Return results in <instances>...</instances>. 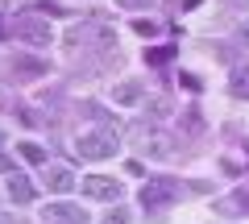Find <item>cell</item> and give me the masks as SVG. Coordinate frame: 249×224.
I'll return each mask as SVG.
<instances>
[{"label":"cell","instance_id":"obj_1","mask_svg":"<svg viewBox=\"0 0 249 224\" xmlns=\"http://www.w3.org/2000/svg\"><path fill=\"white\" fill-rule=\"evenodd\" d=\"M178 195H183V183H178V179H150V183L142 187V204L150 207V212H154V207L175 204Z\"/></svg>","mask_w":249,"mask_h":224},{"label":"cell","instance_id":"obj_2","mask_svg":"<svg viewBox=\"0 0 249 224\" xmlns=\"http://www.w3.org/2000/svg\"><path fill=\"white\" fill-rule=\"evenodd\" d=\"M13 34L25 46H50V21H42L37 13H21V17L13 21Z\"/></svg>","mask_w":249,"mask_h":224},{"label":"cell","instance_id":"obj_3","mask_svg":"<svg viewBox=\"0 0 249 224\" xmlns=\"http://www.w3.org/2000/svg\"><path fill=\"white\" fill-rule=\"evenodd\" d=\"M75 154H79V158H112V154H116V133L104 129V133L79 137V141H75Z\"/></svg>","mask_w":249,"mask_h":224},{"label":"cell","instance_id":"obj_4","mask_svg":"<svg viewBox=\"0 0 249 224\" xmlns=\"http://www.w3.org/2000/svg\"><path fill=\"white\" fill-rule=\"evenodd\" d=\"M79 187H83L88 199H121V191H124L121 179H108V174H88Z\"/></svg>","mask_w":249,"mask_h":224},{"label":"cell","instance_id":"obj_5","mask_svg":"<svg viewBox=\"0 0 249 224\" xmlns=\"http://www.w3.org/2000/svg\"><path fill=\"white\" fill-rule=\"evenodd\" d=\"M46 216H50V224H88V212L75 204H50Z\"/></svg>","mask_w":249,"mask_h":224},{"label":"cell","instance_id":"obj_6","mask_svg":"<svg viewBox=\"0 0 249 224\" xmlns=\"http://www.w3.org/2000/svg\"><path fill=\"white\" fill-rule=\"evenodd\" d=\"M46 187L50 191H58V195H67V191H75L79 187V179H75L67 166H46Z\"/></svg>","mask_w":249,"mask_h":224},{"label":"cell","instance_id":"obj_7","mask_svg":"<svg viewBox=\"0 0 249 224\" xmlns=\"http://www.w3.org/2000/svg\"><path fill=\"white\" fill-rule=\"evenodd\" d=\"M112 100H116V104H124V108L137 104V100H145V83H142V79H124V83H116V87H112Z\"/></svg>","mask_w":249,"mask_h":224},{"label":"cell","instance_id":"obj_8","mask_svg":"<svg viewBox=\"0 0 249 224\" xmlns=\"http://www.w3.org/2000/svg\"><path fill=\"white\" fill-rule=\"evenodd\" d=\"M13 75H17V79H42L46 63L42 58H29V54H17V58H13Z\"/></svg>","mask_w":249,"mask_h":224},{"label":"cell","instance_id":"obj_9","mask_svg":"<svg viewBox=\"0 0 249 224\" xmlns=\"http://www.w3.org/2000/svg\"><path fill=\"white\" fill-rule=\"evenodd\" d=\"M9 195L17 199V204H29V199H34V187L25 183V174H17V171L9 174Z\"/></svg>","mask_w":249,"mask_h":224},{"label":"cell","instance_id":"obj_10","mask_svg":"<svg viewBox=\"0 0 249 224\" xmlns=\"http://www.w3.org/2000/svg\"><path fill=\"white\" fill-rule=\"evenodd\" d=\"M229 91H232V96H237V100H249V67H241V71L232 75Z\"/></svg>","mask_w":249,"mask_h":224},{"label":"cell","instance_id":"obj_11","mask_svg":"<svg viewBox=\"0 0 249 224\" xmlns=\"http://www.w3.org/2000/svg\"><path fill=\"white\" fill-rule=\"evenodd\" d=\"M145 154H150V158H170V141L166 137H150V141H145Z\"/></svg>","mask_w":249,"mask_h":224},{"label":"cell","instance_id":"obj_12","mask_svg":"<svg viewBox=\"0 0 249 224\" xmlns=\"http://www.w3.org/2000/svg\"><path fill=\"white\" fill-rule=\"evenodd\" d=\"M116 4H121V9H150L154 0H116Z\"/></svg>","mask_w":249,"mask_h":224},{"label":"cell","instance_id":"obj_13","mask_svg":"<svg viewBox=\"0 0 249 224\" xmlns=\"http://www.w3.org/2000/svg\"><path fill=\"white\" fill-rule=\"evenodd\" d=\"M21 154H25L29 162H42V150H37V145H21Z\"/></svg>","mask_w":249,"mask_h":224},{"label":"cell","instance_id":"obj_14","mask_svg":"<svg viewBox=\"0 0 249 224\" xmlns=\"http://www.w3.org/2000/svg\"><path fill=\"white\" fill-rule=\"evenodd\" d=\"M0 224H25V220H21L17 212H9V216H0Z\"/></svg>","mask_w":249,"mask_h":224},{"label":"cell","instance_id":"obj_15","mask_svg":"<svg viewBox=\"0 0 249 224\" xmlns=\"http://www.w3.org/2000/svg\"><path fill=\"white\" fill-rule=\"evenodd\" d=\"M0 171H13V162H9V158H4V154H0Z\"/></svg>","mask_w":249,"mask_h":224},{"label":"cell","instance_id":"obj_16","mask_svg":"<svg viewBox=\"0 0 249 224\" xmlns=\"http://www.w3.org/2000/svg\"><path fill=\"white\" fill-rule=\"evenodd\" d=\"M4 141H9V137H4V129H0V150H4Z\"/></svg>","mask_w":249,"mask_h":224},{"label":"cell","instance_id":"obj_17","mask_svg":"<svg viewBox=\"0 0 249 224\" xmlns=\"http://www.w3.org/2000/svg\"><path fill=\"white\" fill-rule=\"evenodd\" d=\"M0 4H13V0H0Z\"/></svg>","mask_w":249,"mask_h":224}]
</instances>
